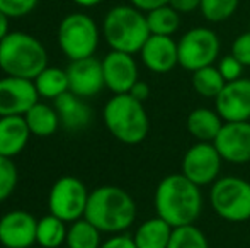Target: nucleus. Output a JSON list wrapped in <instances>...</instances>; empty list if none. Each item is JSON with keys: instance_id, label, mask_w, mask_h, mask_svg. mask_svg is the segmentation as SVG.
<instances>
[{"instance_id": "f257e3e1", "label": "nucleus", "mask_w": 250, "mask_h": 248, "mask_svg": "<svg viewBox=\"0 0 250 248\" xmlns=\"http://www.w3.org/2000/svg\"><path fill=\"white\" fill-rule=\"evenodd\" d=\"M157 216L172 228L194 225L203 209L201 187L188 179L184 173H172L160 180L155 191Z\"/></svg>"}, {"instance_id": "f03ea898", "label": "nucleus", "mask_w": 250, "mask_h": 248, "mask_svg": "<svg viewBox=\"0 0 250 248\" xmlns=\"http://www.w3.org/2000/svg\"><path fill=\"white\" fill-rule=\"evenodd\" d=\"M83 218L89 219L102 233L118 235L135 223L136 204L125 189L102 186L89 194Z\"/></svg>"}, {"instance_id": "7ed1b4c3", "label": "nucleus", "mask_w": 250, "mask_h": 248, "mask_svg": "<svg viewBox=\"0 0 250 248\" xmlns=\"http://www.w3.org/2000/svg\"><path fill=\"white\" fill-rule=\"evenodd\" d=\"M48 66V53L38 38L10 31L0 41V68L5 75L34 80Z\"/></svg>"}, {"instance_id": "20e7f679", "label": "nucleus", "mask_w": 250, "mask_h": 248, "mask_svg": "<svg viewBox=\"0 0 250 248\" xmlns=\"http://www.w3.org/2000/svg\"><path fill=\"white\" fill-rule=\"evenodd\" d=\"M102 34L111 50L135 55L140 53L150 38L146 14L133 5H116L105 14Z\"/></svg>"}, {"instance_id": "39448f33", "label": "nucleus", "mask_w": 250, "mask_h": 248, "mask_svg": "<svg viewBox=\"0 0 250 248\" xmlns=\"http://www.w3.org/2000/svg\"><path fill=\"white\" fill-rule=\"evenodd\" d=\"M102 117L109 133L125 145H140L148 134L150 121L143 102L129 94H114L104 106Z\"/></svg>"}, {"instance_id": "423d86ee", "label": "nucleus", "mask_w": 250, "mask_h": 248, "mask_svg": "<svg viewBox=\"0 0 250 248\" xmlns=\"http://www.w3.org/2000/svg\"><path fill=\"white\" fill-rule=\"evenodd\" d=\"M99 27L83 12L68 14L58 26V46L70 61L94 57L99 46Z\"/></svg>"}, {"instance_id": "0eeeda50", "label": "nucleus", "mask_w": 250, "mask_h": 248, "mask_svg": "<svg viewBox=\"0 0 250 248\" xmlns=\"http://www.w3.org/2000/svg\"><path fill=\"white\" fill-rule=\"evenodd\" d=\"M211 208L225 221L250 219V184L240 177H221L209 192Z\"/></svg>"}, {"instance_id": "6e6552de", "label": "nucleus", "mask_w": 250, "mask_h": 248, "mask_svg": "<svg viewBox=\"0 0 250 248\" xmlns=\"http://www.w3.org/2000/svg\"><path fill=\"white\" fill-rule=\"evenodd\" d=\"M89 194L85 184L73 175L60 177L48 194V209L65 223H73L85 216Z\"/></svg>"}, {"instance_id": "1a4fd4ad", "label": "nucleus", "mask_w": 250, "mask_h": 248, "mask_svg": "<svg viewBox=\"0 0 250 248\" xmlns=\"http://www.w3.org/2000/svg\"><path fill=\"white\" fill-rule=\"evenodd\" d=\"M179 48V65L189 72H196L204 66L213 65L220 57V38L209 27L189 29L181 41Z\"/></svg>"}, {"instance_id": "9d476101", "label": "nucleus", "mask_w": 250, "mask_h": 248, "mask_svg": "<svg viewBox=\"0 0 250 248\" xmlns=\"http://www.w3.org/2000/svg\"><path fill=\"white\" fill-rule=\"evenodd\" d=\"M221 155L213 143L199 141L186 152L182 158V173L196 186L214 184L221 170Z\"/></svg>"}, {"instance_id": "9b49d317", "label": "nucleus", "mask_w": 250, "mask_h": 248, "mask_svg": "<svg viewBox=\"0 0 250 248\" xmlns=\"http://www.w3.org/2000/svg\"><path fill=\"white\" fill-rule=\"evenodd\" d=\"M40 95L33 80L21 76H3L0 78V117L24 116Z\"/></svg>"}, {"instance_id": "f8f14e48", "label": "nucleus", "mask_w": 250, "mask_h": 248, "mask_svg": "<svg viewBox=\"0 0 250 248\" xmlns=\"http://www.w3.org/2000/svg\"><path fill=\"white\" fill-rule=\"evenodd\" d=\"M216 113L225 123H238L250 119V78L227 82L214 99Z\"/></svg>"}, {"instance_id": "ddd939ff", "label": "nucleus", "mask_w": 250, "mask_h": 248, "mask_svg": "<svg viewBox=\"0 0 250 248\" xmlns=\"http://www.w3.org/2000/svg\"><path fill=\"white\" fill-rule=\"evenodd\" d=\"M38 219L22 209H12L0 218V245L5 248H29L36 243Z\"/></svg>"}, {"instance_id": "4468645a", "label": "nucleus", "mask_w": 250, "mask_h": 248, "mask_svg": "<svg viewBox=\"0 0 250 248\" xmlns=\"http://www.w3.org/2000/svg\"><path fill=\"white\" fill-rule=\"evenodd\" d=\"M213 145L227 162L238 165L250 162V123H223Z\"/></svg>"}, {"instance_id": "2eb2a0df", "label": "nucleus", "mask_w": 250, "mask_h": 248, "mask_svg": "<svg viewBox=\"0 0 250 248\" xmlns=\"http://www.w3.org/2000/svg\"><path fill=\"white\" fill-rule=\"evenodd\" d=\"M101 61L105 87L112 94H128L138 82V65L133 55L111 50Z\"/></svg>"}, {"instance_id": "dca6fc26", "label": "nucleus", "mask_w": 250, "mask_h": 248, "mask_svg": "<svg viewBox=\"0 0 250 248\" xmlns=\"http://www.w3.org/2000/svg\"><path fill=\"white\" fill-rule=\"evenodd\" d=\"M66 75H68L70 92L82 99L97 95L105 87L102 61L94 57L70 61V65L66 66Z\"/></svg>"}, {"instance_id": "f3484780", "label": "nucleus", "mask_w": 250, "mask_h": 248, "mask_svg": "<svg viewBox=\"0 0 250 248\" xmlns=\"http://www.w3.org/2000/svg\"><path fill=\"white\" fill-rule=\"evenodd\" d=\"M140 55L143 65L153 73H167L179 65L177 41L172 39V36L150 34Z\"/></svg>"}, {"instance_id": "a211bd4d", "label": "nucleus", "mask_w": 250, "mask_h": 248, "mask_svg": "<svg viewBox=\"0 0 250 248\" xmlns=\"http://www.w3.org/2000/svg\"><path fill=\"white\" fill-rule=\"evenodd\" d=\"M56 113L60 116V123L68 131H80L87 128L92 119V111L83 102L82 97L75 95L73 92H65L53 100Z\"/></svg>"}, {"instance_id": "6ab92c4d", "label": "nucleus", "mask_w": 250, "mask_h": 248, "mask_svg": "<svg viewBox=\"0 0 250 248\" xmlns=\"http://www.w3.org/2000/svg\"><path fill=\"white\" fill-rule=\"evenodd\" d=\"M31 138L29 126L24 116L0 117V155L7 158L17 156L27 146Z\"/></svg>"}, {"instance_id": "aec40b11", "label": "nucleus", "mask_w": 250, "mask_h": 248, "mask_svg": "<svg viewBox=\"0 0 250 248\" xmlns=\"http://www.w3.org/2000/svg\"><path fill=\"white\" fill-rule=\"evenodd\" d=\"M172 231L174 228L165 219L157 216L143 221L136 229L133 240L138 248H167Z\"/></svg>"}, {"instance_id": "412c9836", "label": "nucleus", "mask_w": 250, "mask_h": 248, "mask_svg": "<svg viewBox=\"0 0 250 248\" xmlns=\"http://www.w3.org/2000/svg\"><path fill=\"white\" fill-rule=\"evenodd\" d=\"M24 119L29 126L31 134L38 136V138H48V136L55 134L62 126L55 106L40 102V100L24 114Z\"/></svg>"}, {"instance_id": "4be33fe9", "label": "nucleus", "mask_w": 250, "mask_h": 248, "mask_svg": "<svg viewBox=\"0 0 250 248\" xmlns=\"http://www.w3.org/2000/svg\"><path fill=\"white\" fill-rule=\"evenodd\" d=\"M188 131L191 136H194L199 141L213 143L214 138L220 133L221 126H223V119L216 113V109H208V107H199L194 109L188 116Z\"/></svg>"}, {"instance_id": "5701e85b", "label": "nucleus", "mask_w": 250, "mask_h": 248, "mask_svg": "<svg viewBox=\"0 0 250 248\" xmlns=\"http://www.w3.org/2000/svg\"><path fill=\"white\" fill-rule=\"evenodd\" d=\"M33 82L38 90V95L43 99L55 100L62 94L70 90L66 70L60 68V66H46Z\"/></svg>"}, {"instance_id": "b1692460", "label": "nucleus", "mask_w": 250, "mask_h": 248, "mask_svg": "<svg viewBox=\"0 0 250 248\" xmlns=\"http://www.w3.org/2000/svg\"><path fill=\"white\" fill-rule=\"evenodd\" d=\"M66 223L50 212L38 221L36 243L43 248H60L63 243H66Z\"/></svg>"}, {"instance_id": "393cba45", "label": "nucleus", "mask_w": 250, "mask_h": 248, "mask_svg": "<svg viewBox=\"0 0 250 248\" xmlns=\"http://www.w3.org/2000/svg\"><path fill=\"white\" fill-rule=\"evenodd\" d=\"M101 229L96 228L89 219L80 218L70 223L66 233V247L68 248H99Z\"/></svg>"}, {"instance_id": "a878e982", "label": "nucleus", "mask_w": 250, "mask_h": 248, "mask_svg": "<svg viewBox=\"0 0 250 248\" xmlns=\"http://www.w3.org/2000/svg\"><path fill=\"white\" fill-rule=\"evenodd\" d=\"M150 34L158 36H174L181 27V14L170 5H164L146 12Z\"/></svg>"}, {"instance_id": "bb28decb", "label": "nucleus", "mask_w": 250, "mask_h": 248, "mask_svg": "<svg viewBox=\"0 0 250 248\" xmlns=\"http://www.w3.org/2000/svg\"><path fill=\"white\" fill-rule=\"evenodd\" d=\"M225 78L221 76L218 66H204L196 72H192V87L194 90L203 97H209V99H216L218 94L223 90Z\"/></svg>"}, {"instance_id": "cd10ccee", "label": "nucleus", "mask_w": 250, "mask_h": 248, "mask_svg": "<svg viewBox=\"0 0 250 248\" xmlns=\"http://www.w3.org/2000/svg\"><path fill=\"white\" fill-rule=\"evenodd\" d=\"M167 248H209L204 233L194 225L174 228Z\"/></svg>"}, {"instance_id": "c85d7f7f", "label": "nucleus", "mask_w": 250, "mask_h": 248, "mask_svg": "<svg viewBox=\"0 0 250 248\" xmlns=\"http://www.w3.org/2000/svg\"><path fill=\"white\" fill-rule=\"evenodd\" d=\"M240 0H201L199 12L209 22H223L238 9Z\"/></svg>"}, {"instance_id": "c756f323", "label": "nucleus", "mask_w": 250, "mask_h": 248, "mask_svg": "<svg viewBox=\"0 0 250 248\" xmlns=\"http://www.w3.org/2000/svg\"><path fill=\"white\" fill-rule=\"evenodd\" d=\"M19 173L12 158L0 155V202L7 201L17 187Z\"/></svg>"}, {"instance_id": "7c9ffc66", "label": "nucleus", "mask_w": 250, "mask_h": 248, "mask_svg": "<svg viewBox=\"0 0 250 248\" xmlns=\"http://www.w3.org/2000/svg\"><path fill=\"white\" fill-rule=\"evenodd\" d=\"M38 2L40 0H0V10L7 14L10 19H17L33 12Z\"/></svg>"}, {"instance_id": "2f4dec72", "label": "nucleus", "mask_w": 250, "mask_h": 248, "mask_svg": "<svg viewBox=\"0 0 250 248\" xmlns=\"http://www.w3.org/2000/svg\"><path fill=\"white\" fill-rule=\"evenodd\" d=\"M218 70H220L225 82H233V80L242 78L244 65H242L233 55H227V57H223L220 60V63H218Z\"/></svg>"}, {"instance_id": "473e14b6", "label": "nucleus", "mask_w": 250, "mask_h": 248, "mask_svg": "<svg viewBox=\"0 0 250 248\" xmlns=\"http://www.w3.org/2000/svg\"><path fill=\"white\" fill-rule=\"evenodd\" d=\"M231 55L244 66H250V31L242 33L231 44Z\"/></svg>"}, {"instance_id": "72a5a7b5", "label": "nucleus", "mask_w": 250, "mask_h": 248, "mask_svg": "<svg viewBox=\"0 0 250 248\" xmlns=\"http://www.w3.org/2000/svg\"><path fill=\"white\" fill-rule=\"evenodd\" d=\"M99 248H138V247H136L133 236L121 235V233H118V235L107 238L104 243H101Z\"/></svg>"}, {"instance_id": "f704fd0d", "label": "nucleus", "mask_w": 250, "mask_h": 248, "mask_svg": "<svg viewBox=\"0 0 250 248\" xmlns=\"http://www.w3.org/2000/svg\"><path fill=\"white\" fill-rule=\"evenodd\" d=\"M168 5L174 7L179 14H191L196 9H199L201 0H170Z\"/></svg>"}, {"instance_id": "c9c22d12", "label": "nucleus", "mask_w": 250, "mask_h": 248, "mask_svg": "<svg viewBox=\"0 0 250 248\" xmlns=\"http://www.w3.org/2000/svg\"><path fill=\"white\" fill-rule=\"evenodd\" d=\"M133 7L140 9L142 12H150L153 9H158V7L168 5L170 0H129Z\"/></svg>"}, {"instance_id": "e433bc0d", "label": "nucleus", "mask_w": 250, "mask_h": 248, "mask_svg": "<svg viewBox=\"0 0 250 248\" xmlns=\"http://www.w3.org/2000/svg\"><path fill=\"white\" fill-rule=\"evenodd\" d=\"M128 94L131 97H135L136 100H140V102H145V100L150 97V87H148V83L138 80V82L131 87V90H129Z\"/></svg>"}, {"instance_id": "4c0bfd02", "label": "nucleus", "mask_w": 250, "mask_h": 248, "mask_svg": "<svg viewBox=\"0 0 250 248\" xmlns=\"http://www.w3.org/2000/svg\"><path fill=\"white\" fill-rule=\"evenodd\" d=\"M9 20H10V17L7 16V14H3L2 10H0V41H2L3 38H5L7 34L10 33V29H9Z\"/></svg>"}, {"instance_id": "58836bf2", "label": "nucleus", "mask_w": 250, "mask_h": 248, "mask_svg": "<svg viewBox=\"0 0 250 248\" xmlns=\"http://www.w3.org/2000/svg\"><path fill=\"white\" fill-rule=\"evenodd\" d=\"M73 3H77L79 7H83V9H90V7L99 5L102 0H72Z\"/></svg>"}]
</instances>
